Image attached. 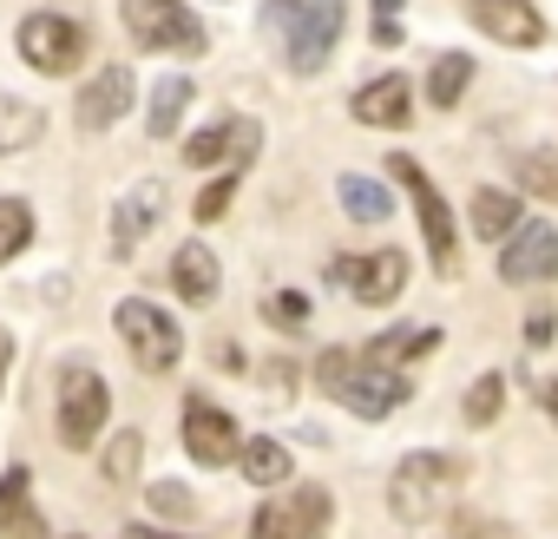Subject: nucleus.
Here are the masks:
<instances>
[{
    "mask_svg": "<svg viewBox=\"0 0 558 539\" xmlns=\"http://www.w3.org/2000/svg\"><path fill=\"white\" fill-rule=\"evenodd\" d=\"M236 467H243L250 487H283V480H290V447L269 441V434H256V441L236 447Z\"/></svg>",
    "mask_w": 558,
    "mask_h": 539,
    "instance_id": "23",
    "label": "nucleus"
},
{
    "mask_svg": "<svg viewBox=\"0 0 558 539\" xmlns=\"http://www.w3.org/2000/svg\"><path fill=\"white\" fill-rule=\"evenodd\" d=\"M375 8H381V21H375V40H381V47H395V40H401V27H395L401 0H375Z\"/></svg>",
    "mask_w": 558,
    "mask_h": 539,
    "instance_id": "34",
    "label": "nucleus"
},
{
    "mask_svg": "<svg viewBox=\"0 0 558 539\" xmlns=\"http://www.w3.org/2000/svg\"><path fill=\"white\" fill-rule=\"evenodd\" d=\"M14 47H21V60L34 67V73H73L80 60H86V27L80 21H66V14H27L21 21V34H14Z\"/></svg>",
    "mask_w": 558,
    "mask_h": 539,
    "instance_id": "9",
    "label": "nucleus"
},
{
    "mask_svg": "<svg viewBox=\"0 0 558 539\" xmlns=\"http://www.w3.org/2000/svg\"><path fill=\"white\" fill-rule=\"evenodd\" d=\"M138 460H145V434H138V428H119L112 447H106V480H132Z\"/></svg>",
    "mask_w": 558,
    "mask_h": 539,
    "instance_id": "28",
    "label": "nucleus"
},
{
    "mask_svg": "<svg viewBox=\"0 0 558 539\" xmlns=\"http://www.w3.org/2000/svg\"><path fill=\"white\" fill-rule=\"evenodd\" d=\"M184 106H191V80L184 73H165L158 86H151V139H171L178 125H184Z\"/></svg>",
    "mask_w": 558,
    "mask_h": 539,
    "instance_id": "25",
    "label": "nucleus"
},
{
    "mask_svg": "<svg viewBox=\"0 0 558 539\" xmlns=\"http://www.w3.org/2000/svg\"><path fill=\"white\" fill-rule=\"evenodd\" d=\"M269 316H276V323H290V330H296V323L310 316V297H296V290H283V297H276V303H269Z\"/></svg>",
    "mask_w": 558,
    "mask_h": 539,
    "instance_id": "33",
    "label": "nucleus"
},
{
    "mask_svg": "<svg viewBox=\"0 0 558 539\" xmlns=\"http://www.w3.org/2000/svg\"><path fill=\"white\" fill-rule=\"evenodd\" d=\"M112 330L125 336V349H132V362H138L145 375H165V369H178V356H184L178 316L158 310V303H145V297H125V303L112 310Z\"/></svg>",
    "mask_w": 558,
    "mask_h": 539,
    "instance_id": "4",
    "label": "nucleus"
},
{
    "mask_svg": "<svg viewBox=\"0 0 558 539\" xmlns=\"http://www.w3.org/2000/svg\"><path fill=\"white\" fill-rule=\"evenodd\" d=\"M145 500H151V513H178V519H184V513H191V493H184V487H178V480H158V487H151V493H145Z\"/></svg>",
    "mask_w": 558,
    "mask_h": 539,
    "instance_id": "32",
    "label": "nucleus"
},
{
    "mask_svg": "<svg viewBox=\"0 0 558 539\" xmlns=\"http://www.w3.org/2000/svg\"><path fill=\"white\" fill-rule=\"evenodd\" d=\"M0 539H53L40 506H34V474L27 467L0 474Z\"/></svg>",
    "mask_w": 558,
    "mask_h": 539,
    "instance_id": "18",
    "label": "nucleus"
},
{
    "mask_svg": "<svg viewBox=\"0 0 558 539\" xmlns=\"http://www.w3.org/2000/svg\"><path fill=\"white\" fill-rule=\"evenodd\" d=\"M316 388H323L329 402H342L349 415H362V421H381V415H395V408L414 395L408 375L368 362V349H323V356H316Z\"/></svg>",
    "mask_w": 558,
    "mask_h": 539,
    "instance_id": "2",
    "label": "nucleus"
},
{
    "mask_svg": "<svg viewBox=\"0 0 558 539\" xmlns=\"http://www.w3.org/2000/svg\"><path fill=\"white\" fill-rule=\"evenodd\" d=\"M545 343H551V316H532L525 323V349H545Z\"/></svg>",
    "mask_w": 558,
    "mask_h": 539,
    "instance_id": "35",
    "label": "nucleus"
},
{
    "mask_svg": "<svg viewBox=\"0 0 558 539\" xmlns=\"http://www.w3.org/2000/svg\"><path fill=\"white\" fill-rule=\"evenodd\" d=\"M329 277H336V284H349V297H355V303L381 310V303H395V297L408 290V256H401V250H375V256H336V263H329Z\"/></svg>",
    "mask_w": 558,
    "mask_h": 539,
    "instance_id": "11",
    "label": "nucleus"
},
{
    "mask_svg": "<svg viewBox=\"0 0 558 539\" xmlns=\"http://www.w3.org/2000/svg\"><path fill=\"white\" fill-rule=\"evenodd\" d=\"M519 178H525L532 197L558 204V152H525V158H519Z\"/></svg>",
    "mask_w": 558,
    "mask_h": 539,
    "instance_id": "29",
    "label": "nucleus"
},
{
    "mask_svg": "<svg viewBox=\"0 0 558 539\" xmlns=\"http://www.w3.org/2000/svg\"><path fill=\"white\" fill-rule=\"evenodd\" d=\"M473 73H480V67H473L466 53H440V60H434V73H427V99H434L440 112H453V106H460V93L473 86Z\"/></svg>",
    "mask_w": 558,
    "mask_h": 539,
    "instance_id": "26",
    "label": "nucleus"
},
{
    "mask_svg": "<svg viewBox=\"0 0 558 539\" xmlns=\"http://www.w3.org/2000/svg\"><path fill=\"white\" fill-rule=\"evenodd\" d=\"M499 408H506V382H499V375H480L473 395H466V421L486 428V421H499Z\"/></svg>",
    "mask_w": 558,
    "mask_h": 539,
    "instance_id": "30",
    "label": "nucleus"
},
{
    "mask_svg": "<svg viewBox=\"0 0 558 539\" xmlns=\"http://www.w3.org/2000/svg\"><path fill=\"white\" fill-rule=\"evenodd\" d=\"M125 106H132V73H125V67H106V73H93V80H86V93H80L73 119H80V132H106V125H119V119H125Z\"/></svg>",
    "mask_w": 558,
    "mask_h": 539,
    "instance_id": "17",
    "label": "nucleus"
},
{
    "mask_svg": "<svg viewBox=\"0 0 558 539\" xmlns=\"http://www.w3.org/2000/svg\"><path fill=\"white\" fill-rule=\"evenodd\" d=\"M8 369H14V336L0 330V388H8Z\"/></svg>",
    "mask_w": 558,
    "mask_h": 539,
    "instance_id": "36",
    "label": "nucleus"
},
{
    "mask_svg": "<svg viewBox=\"0 0 558 539\" xmlns=\"http://www.w3.org/2000/svg\"><path fill=\"white\" fill-rule=\"evenodd\" d=\"M171 284H178V297L184 303H210L217 297V256H210V243H178V256H171Z\"/></svg>",
    "mask_w": 558,
    "mask_h": 539,
    "instance_id": "19",
    "label": "nucleus"
},
{
    "mask_svg": "<svg viewBox=\"0 0 558 539\" xmlns=\"http://www.w3.org/2000/svg\"><path fill=\"white\" fill-rule=\"evenodd\" d=\"M125 34L145 53H204V21L184 0H125Z\"/></svg>",
    "mask_w": 558,
    "mask_h": 539,
    "instance_id": "6",
    "label": "nucleus"
},
{
    "mask_svg": "<svg viewBox=\"0 0 558 539\" xmlns=\"http://www.w3.org/2000/svg\"><path fill=\"white\" fill-rule=\"evenodd\" d=\"M427 349H440V330L401 323V330H388V336H375V343H368V362H381V369H401V375H408V362H414V356H427Z\"/></svg>",
    "mask_w": 558,
    "mask_h": 539,
    "instance_id": "21",
    "label": "nucleus"
},
{
    "mask_svg": "<svg viewBox=\"0 0 558 539\" xmlns=\"http://www.w3.org/2000/svg\"><path fill=\"white\" fill-rule=\"evenodd\" d=\"M263 34L290 73H323L342 40V0H263Z\"/></svg>",
    "mask_w": 558,
    "mask_h": 539,
    "instance_id": "1",
    "label": "nucleus"
},
{
    "mask_svg": "<svg viewBox=\"0 0 558 539\" xmlns=\"http://www.w3.org/2000/svg\"><path fill=\"white\" fill-rule=\"evenodd\" d=\"M408 106H414V80H408V73H381V80H368V86L349 99V112H355L362 125H375V132H401V125H408Z\"/></svg>",
    "mask_w": 558,
    "mask_h": 539,
    "instance_id": "16",
    "label": "nucleus"
},
{
    "mask_svg": "<svg viewBox=\"0 0 558 539\" xmlns=\"http://www.w3.org/2000/svg\"><path fill=\"white\" fill-rule=\"evenodd\" d=\"M388 178H401L408 184V197H414V217H421V237H427V256H434V270L440 277H453L460 270V230H453V211H447V197L434 191V178L408 158V152H395L388 158Z\"/></svg>",
    "mask_w": 558,
    "mask_h": 539,
    "instance_id": "5",
    "label": "nucleus"
},
{
    "mask_svg": "<svg viewBox=\"0 0 558 539\" xmlns=\"http://www.w3.org/2000/svg\"><path fill=\"white\" fill-rule=\"evenodd\" d=\"M538 408H545V415L558 421V382H538Z\"/></svg>",
    "mask_w": 558,
    "mask_h": 539,
    "instance_id": "37",
    "label": "nucleus"
},
{
    "mask_svg": "<svg viewBox=\"0 0 558 539\" xmlns=\"http://www.w3.org/2000/svg\"><path fill=\"white\" fill-rule=\"evenodd\" d=\"M558 277V230L545 217H525L499 243V284H551Z\"/></svg>",
    "mask_w": 558,
    "mask_h": 539,
    "instance_id": "10",
    "label": "nucleus"
},
{
    "mask_svg": "<svg viewBox=\"0 0 558 539\" xmlns=\"http://www.w3.org/2000/svg\"><path fill=\"white\" fill-rule=\"evenodd\" d=\"M106 415H112L106 375L86 369V362H66L60 369V441L66 447H93V434L106 428Z\"/></svg>",
    "mask_w": 558,
    "mask_h": 539,
    "instance_id": "8",
    "label": "nucleus"
},
{
    "mask_svg": "<svg viewBox=\"0 0 558 539\" xmlns=\"http://www.w3.org/2000/svg\"><path fill=\"white\" fill-rule=\"evenodd\" d=\"M466 14H473L480 34L499 40V47H538V40H545V21H538L532 0H473Z\"/></svg>",
    "mask_w": 558,
    "mask_h": 539,
    "instance_id": "15",
    "label": "nucleus"
},
{
    "mask_svg": "<svg viewBox=\"0 0 558 539\" xmlns=\"http://www.w3.org/2000/svg\"><path fill=\"white\" fill-rule=\"evenodd\" d=\"M236 184H243V171H223L217 184H204V191H197V204H191V211H197V224H217V217L230 211V197H236Z\"/></svg>",
    "mask_w": 558,
    "mask_h": 539,
    "instance_id": "31",
    "label": "nucleus"
},
{
    "mask_svg": "<svg viewBox=\"0 0 558 539\" xmlns=\"http://www.w3.org/2000/svg\"><path fill=\"white\" fill-rule=\"evenodd\" d=\"M34 243V204L27 197H0V263H14Z\"/></svg>",
    "mask_w": 558,
    "mask_h": 539,
    "instance_id": "27",
    "label": "nucleus"
},
{
    "mask_svg": "<svg viewBox=\"0 0 558 539\" xmlns=\"http://www.w3.org/2000/svg\"><path fill=\"white\" fill-rule=\"evenodd\" d=\"M125 539H191V532H158V526H125Z\"/></svg>",
    "mask_w": 558,
    "mask_h": 539,
    "instance_id": "38",
    "label": "nucleus"
},
{
    "mask_svg": "<svg viewBox=\"0 0 558 539\" xmlns=\"http://www.w3.org/2000/svg\"><path fill=\"white\" fill-rule=\"evenodd\" d=\"M329 513H336L329 487H290V493H276V500L256 506L250 539H323L329 532Z\"/></svg>",
    "mask_w": 558,
    "mask_h": 539,
    "instance_id": "7",
    "label": "nucleus"
},
{
    "mask_svg": "<svg viewBox=\"0 0 558 539\" xmlns=\"http://www.w3.org/2000/svg\"><path fill=\"white\" fill-rule=\"evenodd\" d=\"M236 447H243L236 421H230L223 408H210L204 395H191V402H184V454H191L197 467H230Z\"/></svg>",
    "mask_w": 558,
    "mask_h": 539,
    "instance_id": "13",
    "label": "nucleus"
},
{
    "mask_svg": "<svg viewBox=\"0 0 558 539\" xmlns=\"http://www.w3.org/2000/svg\"><path fill=\"white\" fill-rule=\"evenodd\" d=\"M158 217H165V184H158V178L132 184V191L112 204V256H132V250L158 230Z\"/></svg>",
    "mask_w": 558,
    "mask_h": 539,
    "instance_id": "14",
    "label": "nucleus"
},
{
    "mask_svg": "<svg viewBox=\"0 0 558 539\" xmlns=\"http://www.w3.org/2000/svg\"><path fill=\"white\" fill-rule=\"evenodd\" d=\"M336 191H342V211H349L355 224H381V217L395 211L388 184H381V178H368V171H342V178H336Z\"/></svg>",
    "mask_w": 558,
    "mask_h": 539,
    "instance_id": "24",
    "label": "nucleus"
},
{
    "mask_svg": "<svg viewBox=\"0 0 558 539\" xmlns=\"http://www.w3.org/2000/svg\"><path fill=\"white\" fill-rule=\"evenodd\" d=\"M263 152V125L256 119H223L197 139H184V165H223V171H250V158Z\"/></svg>",
    "mask_w": 558,
    "mask_h": 539,
    "instance_id": "12",
    "label": "nucleus"
},
{
    "mask_svg": "<svg viewBox=\"0 0 558 539\" xmlns=\"http://www.w3.org/2000/svg\"><path fill=\"white\" fill-rule=\"evenodd\" d=\"M519 224H525V217H519V197H512V191H493V184L473 191V237H480V243H506Z\"/></svg>",
    "mask_w": 558,
    "mask_h": 539,
    "instance_id": "20",
    "label": "nucleus"
},
{
    "mask_svg": "<svg viewBox=\"0 0 558 539\" xmlns=\"http://www.w3.org/2000/svg\"><path fill=\"white\" fill-rule=\"evenodd\" d=\"M40 132H47V112L34 99L0 93V152H27V145H40Z\"/></svg>",
    "mask_w": 558,
    "mask_h": 539,
    "instance_id": "22",
    "label": "nucleus"
},
{
    "mask_svg": "<svg viewBox=\"0 0 558 539\" xmlns=\"http://www.w3.org/2000/svg\"><path fill=\"white\" fill-rule=\"evenodd\" d=\"M460 480H466V460H460V454H408V460L395 467V480H388V513H395L401 526H421V519L440 513V500H447Z\"/></svg>",
    "mask_w": 558,
    "mask_h": 539,
    "instance_id": "3",
    "label": "nucleus"
}]
</instances>
